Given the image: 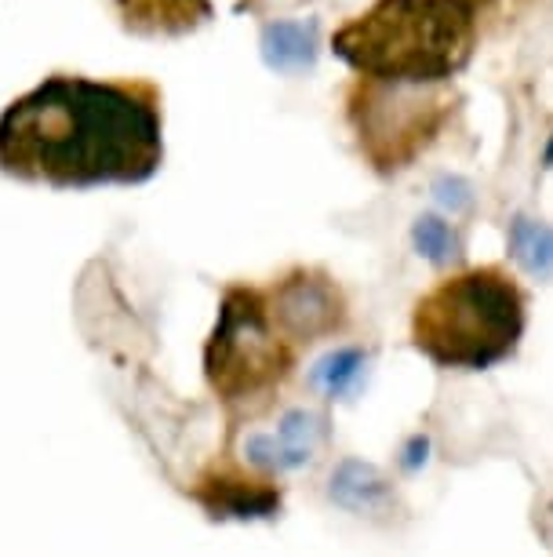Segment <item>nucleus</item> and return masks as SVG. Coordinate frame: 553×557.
<instances>
[{"mask_svg": "<svg viewBox=\"0 0 553 557\" xmlns=\"http://www.w3.org/2000/svg\"><path fill=\"white\" fill-rule=\"evenodd\" d=\"M474 37L469 0H375L339 29L331 48L364 81L437 84L466 66Z\"/></svg>", "mask_w": 553, "mask_h": 557, "instance_id": "f03ea898", "label": "nucleus"}, {"mask_svg": "<svg viewBox=\"0 0 553 557\" xmlns=\"http://www.w3.org/2000/svg\"><path fill=\"white\" fill-rule=\"evenodd\" d=\"M164 161V110L150 81L55 73L0 113V172L51 190L139 186Z\"/></svg>", "mask_w": 553, "mask_h": 557, "instance_id": "f257e3e1", "label": "nucleus"}, {"mask_svg": "<svg viewBox=\"0 0 553 557\" xmlns=\"http://www.w3.org/2000/svg\"><path fill=\"white\" fill-rule=\"evenodd\" d=\"M412 245L423 259H430L433 267H448L458 256V240L452 234V226L437 215H419L412 226Z\"/></svg>", "mask_w": 553, "mask_h": 557, "instance_id": "4468645a", "label": "nucleus"}, {"mask_svg": "<svg viewBox=\"0 0 553 557\" xmlns=\"http://www.w3.org/2000/svg\"><path fill=\"white\" fill-rule=\"evenodd\" d=\"M328 496L336 507L353 513H379L390 507V481L375 462L364 459H342L328 478Z\"/></svg>", "mask_w": 553, "mask_h": 557, "instance_id": "9d476101", "label": "nucleus"}, {"mask_svg": "<svg viewBox=\"0 0 553 557\" xmlns=\"http://www.w3.org/2000/svg\"><path fill=\"white\" fill-rule=\"evenodd\" d=\"M426 451H430V441H426L423 434L412 437L409 445H404V451H401V467L404 470H419L426 462Z\"/></svg>", "mask_w": 553, "mask_h": 557, "instance_id": "f3484780", "label": "nucleus"}, {"mask_svg": "<svg viewBox=\"0 0 553 557\" xmlns=\"http://www.w3.org/2000/svg\"><path fill=\"white\" fill-rule=\"evenodd\" d=\"M269 318L288 343H313L339 332L347 321V302L336 281L317 270H291L266 299Z\"/></svg>", "mask_w": 553, "mask_h": 557, "instance_id": "423d86ee", "label": "nucleus"}, {"mask_svg": "<svg viewBox=\"0 0 553 557\" xmlns=\"http://www.w3.org/2000/svg\"><path fill=\"white\" fill-rule=\"evenodd\" d=\"M525 296L503 270H466L419 299L415 346L441 368L485 372L517 350Z\"/></svg>", "mask_w": 553, "mask_h": 557, "instance_id": "7ed1b4c3", "label": "nucleus"}, {"mask_svg": "<svg viewBox=\"0 0 553 557\" xmlns=\"http://www.w3.org/2000/svg\"><path fill=\"white\" fill-rule=\"evenodd\" d=\"M510 256L525 267L531 277H553V226L517 215L510 223Z\"/></svg>", "mask_w": 553, "mask_h": 557, "instance_id": "f8f14e48", "label": "nucleus"}, {"mask_svg": "<svg viewBox=\"0 0 553 557\" xmlns=\"http://www.w3.org/2000/svg\"><path fill=\"white\" fill-rule=\"evenodd\" d=\"M433 197H437V205L448 208L452 215H463L469 212V205H474V186L458 175H441L433 183Z\"/></svg>", "mask_w": 553, "mask_h": 557, "instance_id": "dca6fc26", "label": "nucleus"}, {"mask_svg": "<svg viewBox=\"0 0 553 557\" xmlns=\"http://www.w3.org/2000/svg\"><path fill=\"white\" fill-rule=\"evenodd\" d=\"M364 364H368V357H364L361 346H336V350H328L313 364L310 386L336 401V397H347L350 391H357Z\"/></svg>", "mask_w": 553, "mask_h": 557, "instance_id": "9b49d317", "label": "nucleus"}, {"mask_svg": "<svg viewBox=\"0 0 553 557\" xmlns=\"http://www.w3.org/2000/svg\"><path fill=\"white\" fill-rule=\"evenodd\" d=\"M542 164L553 168V135H550V143H546V153H542Z\"/></svg>", "mask_w": 553, "mask_h": 557, "instance_id": "a211bd4d", "label": "nucleus"}, {"mask_svg": "<svg viewBox=\"0 0 553 557\" xmlns=\"http://www.w3.org/2000/svg\"><path fill=\"white\" fill-rule=\"evenodd\" d=\"M244 459L259 470H269V474L291 470V459H288V451L280 448L277 434H248L244 437Z\"/></svg>", "mask_w": 553, "mask_h": 557, "instance_id": "2eb2a0df", "label": "nucleus"}, {"mask_svg": "<svg viewBox=\"0 0 553 557\" xmlns=\"http://www.w3.org/2000/svg\"><path fill=\"white\" fill-rule=\"evenodd\" d=\"M325 434H328L325 416L313 412V408H291V412L280 416L277 441H280V448L288 451L291 470L306 467V462L313 459V451L321 448V441H325Z\"/></svg>", "mask_w": 553, "mask_h": 557, "instance_id": "ddd939ff", "label": "nucleus"}, {"mask_svg": "<svg viewBox=\"0 0 553 557\" xmlns=\"http://www.w3.org/2000/svg\"><path fill=\"white\" fill-rule=\"evenodd\" d=\"M263 62L274 73H306L317 62V23L313 18H280V23L263 26L259 37Z\"/></svg>", "mask_w": 553, "mask_h": 557, "instance_id": "1a4fd4ad", "label": "nucleus"}, {"mask_svg": "<svg viewBox=\"0 0 553 557\" xmlns=\"http://www.w3.org/2000/svg\"><path fill=\"white\" fill-rule=\"evenodd\" d=\"M350 121L364 153L379 168H404L444 121V99L430 84L364 81L350 99Z\"/></svg>", "mask_w": 553, "mask_h": 557, "instance_id": "39448f33", "label": "nucleus"}, {"mask_svg": "<svg viewBox=\"0 0 553 557\" xmlns=\"http://www.w3.org/2000/svg\"><path fill=\"white\" fill-rule=\"evenodd\" d=\"M124 29L142 37H179L190 34L212 15L208 0H113Z\"/></svg>", "mask_w": 553, "mask_h": 557, "instance_id": "6e6552de", "label": "nucleus"}, {"mask_svg": "<svg viewBox=\"0 0 553 557\" xmlns=\"http://www.w3.org/2000/svg\"><path fill=\"white\" fill-rule=\"evenodd\" d=\"M193 499L208 518L218 521H263L280 510V492L269 481L244 478L237 470H212L197 481Z\"/></svg>", "mask_w": 553, "mask_h": 557, "instance_id": "0eeeda50", "label": "nucleus"}, {"mask_svg": "<svg viewBox=\"0 0 553 557\" xmlns=\"http://www.w3.org/2000/svg\"><path fill=\"white\" fill-rule=\"evenodd\" d=\"M291 372V346L269 318L266 296L255 288H226L218 321L204 346L208 386L226 405L248 408L274 394Z\"/></svg>", "mask_w": 553, "mask_h": 557, "instance_id": "20e7f679", "label": "nucleus"}]
</instances>
